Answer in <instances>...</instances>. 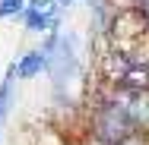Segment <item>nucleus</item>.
Returning <instances> with one entry per match:
<instances>
[{"label": "nucleus", "mask_w": 149, "mask_h": 145, "mask_svg": "<svg viewBox=\"0 0 149 145\" xmlns=\"http://www.w3.org/2000/svg\"><path fill=\"white\" fill-rule=\"evenodd\" d=\"M54 3H57V6H63V10H67L70 3H89V0H54Z\"/></svg>", "instance_id": "nucleus-8"}, {"label": "nucleus", "mask_w": 149, "mask_h": 145, "mask_svg": "<svg viewBox=\"0 0 149 145\" xmlns=\"http://www.w3.org/2000/svg\"><path fill=\"white\" fill-rule=\"evenodd\" d=\"M130 54L127 51H120V47H111V51H105L102 54V76H105V82H111V85H120V79H124V73L130 69Z\"/></svg>", "instance_id": "nucleus-2"}, {"label": "nucleus", "mask_w": 149, "mask_h": 145, "mask_svg": "<svg viewBox=\"0 0 149 145\" xmlns=\"http://www.w3.org/2000/svg\"><path fill=\"white\" fill-rule=\"evenodd\" d=\"M26 6V0H0V19H10V16H19Z\"/></svg>", "instance_id": "nucleus-6"}, {"label": "nucleus", "mask_w": 149, "mask_h": 145, "mask_svg": "<svg viewBox=\"0 0 149 145\" xmlns=\"http://www.w3.org/2000/svg\"><path fill=\"white\" fill-rule=\"evenodd\" d=\"M13 82H16V63L6 66V76L0 82V129H3V123L10 117V107H13Z\"/></svg>", "instance_id": "nucleus-5"}, {"label": "nucleus", "mask_w": 149, "mask_h": 145, "mask_svg": "<svg viewBox=\"0 0 149 145\" xmlns=\"http://www.w3.org/2000/svg\"><path fill=\"white\" fill-rule=\"evenodd\" d=\"M120 85L127 91H146L149 88V63H130V69L124 73Z\"/></svg>", "instance_id": "nucleus-4"}, {"label": "nucleus", "mask_w": 149, "mask_h": 145, "mask_svg": "<svg viewBox=\"0 0 149 145\" xmlns=\"http://www.w3.org/2000/svg\"><path fill=\"white\" fill-rule=\"evenodd\" d=\"M48 69V54L38 47V51H26L19 63H16V79H35Z\"/></svg>", "instance_id": "nucleus-3"}, {"label": "nucleus", "mask_w": 149, "mask_h": 145, "mask_svg": "<svg viewBox=\"0 0 149 145\" xmlns=\"http://www.w3.org/2000/svg\"><path fill=\"white\" fill-rule=\"evenodd\" d=\"M92 133H95V139L102 145H118V142H124L127 136H133L136 129H133L127 111L120 107L118 101L108 98V101L98 104L95 114H92Z\"/></svg>", "instance_id": "nucleus-1"}, {"label": "nucleus", "mask_w": 149, "mask_h": 145, "mask_svg": "<svg viewBox=\"0 0 149 145\" xmlns=\"http://www.w3.org/2000/svg\"><path fill=\"white\" fill-rule=\"evenodd\" d=\"M143 136H146V133H133V136H127V139L118 142V145H143Z\"/></svg>", "instance_id": "nucleus-7"}]
</instances>
